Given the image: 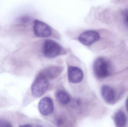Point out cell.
I'll use <instances>...</instances> for the list:
<instances>
[{
  "label": "cell",
  "mask_w": 128,
  "mask_h": 127,
  "mask_svg": "<svg viewBox=\"0 0 128 127\" xmlns=\"http://www.w3.org/2000/svg\"><path fill=\"white\" fill-rule=\"evenodd\" d=\"M49 85V80L39 72L31 87L32 95L35 97H41L47 91Z\"/></svg>",
  "instance_id": "obj_3"
},
{
  "label": "cell",
  "mask_w": 128,
  "mask_h": 127,
  "mask_svg": "<svg viewBox=\"0 0 128 127\" xmlns=\"http://www.w3.org/2000/svg\"><path fill=\"white\" fill-rule=\"evenodd\" d=\"M41 51L44 56L48 59H53L66 53L64 47L53 40H45L41 46Z\"/></svg>",
  "instance_id": "obj_2"
},
{
  "label": "cell",
  "mask_w": 128,
  "mask_h": 127,
  "mask_svg": "<svg viewBox=\"0 0 128 127\" xmlns=\"http://www.w3.org/2000/svg\"><path fill=\"white\" fill-rule=\"evenodd\" d=\"M31 20L32 19L31 17L28 15L23 16H22L20 19L21 23L22 24L25 25L28 24L30 23Z\"/></svg>",
  "instance_id": "obj_14"
},
{
  "label": "cell",
  "mask_w": 128,
  "mask_h": 127,
  "mask_svg": "<svg viewBox=\"0 0 128 127\" xmlns=\"http://www.w3.org/2000/svg\"><path fill=\"white\" fill-rule=\"evenodd\" d=\"M68 77L71 83L78 84L82 82L84 77V73L80 67L76 66H68Z\"/></svg>",
  "instance_id": "obj_6"
},
{
  "label": "cell",
  "mask_w": 128,
  "mask_h": 127,
  "mask_svg": "<svg viewBox=\"0 0 128 127\" xmlns=\"http://www.w3.org/2000/svg\"><path fill=\"white\" fill-rule=\"evenodd\" d=\"M41 127V126H38V127Z\"/></svg>",
  "instance_id": "obj_17"
},
{
  "label": "cell",
  "mask_w": 128,
  "mask_h": 127,
  "mask_svg": "<svg viewBox=\"0 0 128 127\" xmlns=\"http://www.w3.org/2000/svg\"><path fill=\"white\" fill-rule=\"evenodd\" d=\"M38 109L41 115L47 116L52 114L54 110L53 101L48 97L42 98L39 102Z\"/></svg>",
  "instance_id": "obj_7"
},
{
  "label": "cell",
  "mask_w": 128,
  "mask_h": 127,
  "mask_svg": "<svg viewBox=\"0 0 128 127\" xmlns=\"http://www.w3.org/2000/svg\"><path fill=\"white\" fill-rule=\"evenodd\" d=\"M126 109H127V111L128 112V97L126 99Z\"/></svg>",
  "instance_id": "obj_16"
},
{
  "label": "cell",
  "mask_w": 128,
  "mask_h": 127,
  "mask_svg": "<svg viewBox=\"0 0 128 127\" xmlns=\"http://www.w3.org/2000/svg\"><path fill=\"white\" fill-rule=\"evenodd\" d=\"M93 73L96 78L104 79L110 76L113 70L111 61L104 57L96 58L92 65Z\"/></svg>",
  "instance_id": "obj_1"
},
{
  "label": "cell",
  "mask_w": 128,
  "mask_h": 127,
  "mask_svg": "<svg viewBox=\"0 0 128 127\" xmlns=\"http://www.w3.org/2000/svg\"><path fill=\"white\" fill-rule=\"evenodd\" d=\"M34 35L38 38H46L52 36L53 30L51 26L39 19H35L33 24Z\"/></svg>",
  "instance_id": "obj_5"
},
{
  "label": "cell",
  "mask_w": 128,
  "mask_h": 127,
  "mask_svg": "<svg viewBox=\"0 0 128 127\" xmlns=\"http://www.w3.org/2000/svg\"><path fill=\"white\" fill-rule=\"evenodd\" d=\"M114 122L116 127H124L127 123L126 115L122 111H118L114 116Z\"/></svg>",
  "instance_id": "obj_10"
},
{
  "label": "cell",
  "mask_w": 128,
  "mask_h": 127,
  "mask_svg": "<svg viewBox=\"0 0 128 127\" xmlns=\"http://www.w3.org/2000/svg\"><path fill=\"white\" fill-rule=\"evenodd\" d=\"M121 14L123 23L128 30V8L122 9L121 11Z\"/></svg>",
  "instance_id": "obj_12"
},
{
  "label": "cell",
  "mask_w": 128,
  "mask_h": 127,
  "mask_svg": "<svg viewBox=\"0 0 128 127\" xmlns=\"http://www.w3.org/2000/svg\"><path fill=\"white\" fill-rule=\"evenodd\" d=\"M101 37L98 31L95 30H87L81 33L78 40L82 44L90 47L98 42Z\"/></svg>",
  "instance_id": "obj_4"
},
{
  "label": "cell",
  "mask_w": 128,
  "mask_h": 127,
  "mask_svg": "<svg viewBox=\"0 0 128 127\" xmlns=\"http://www.w3.org/2000/svg\"><path fill=\"white\" fill-rule=\"evenodd\" d=\"M56 97L58 101L63 105L68 104L70 100L69 94L63 89L58 90L56 93Z\"/></svg>",
  "instance_id": "obj_11"
},
{
  "label": "cell",
  "mask_w": 128,
  "mask_h": 127,
  "mask_svg": "<svg viewBox=\"0 0 128 127\" xmlns=\"http://www.w3.org/2000/svg\"><path fill=\"white\" fill-rule=\"evenodd\" d=\"M0 127H13L11 123L4 119H0Z\"/></svg>",
  "instance_id": "obj_13"
},
{
  "label": "cell",
  "mask_w": 128,
  "mask_h": 127,
  "mask_svg": "<svg viewBox=\"0 0 128 127\" xmlns=\"http://www.w3.org/2000/svg\"><path fill=\"white\" fill-rule=\"evenodd\" d=\"M63 70L64 68L60 66L51 65L45 67L39 72L48 80H52L58 77Z\"/></svg>",
  "instance_id": "obj_8"
},
{
  "label": "cell",
  "mask_w": 128,
  "mask_h": 127,
  "mask_svg": "<svg viewBox=\"0 0 128 127\" xmlns=\"http://www.w3.org/2000/svg\"><path fill=\"white\" fill-rule=\"evenodd\" d=\"M19 127H33L32 125L30 124H28L22 125H20Z\"/></svg>",
  "instance_id": "obj_15"
},
{
  "label": "cell",
  "mask_w": 128,
  "mask_h": 127,
  "mask_svg": "<svg viewBox=\"0 0 128 127\" xmlns=\"http://www.w3.org/2000/svg\"><path fill=\"white\" fill-rule=\"evenodd\" d=\"M101 94L105 102L110 104H113L116 100V94L114 89L108 85H104L101 89Z\"/></svg>",
  "instance_id": "obj_9"
}]
</instances>
